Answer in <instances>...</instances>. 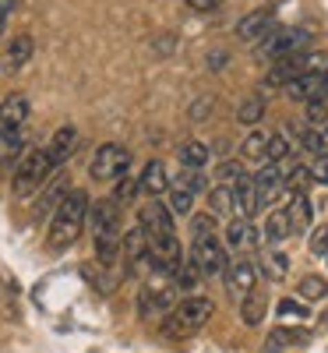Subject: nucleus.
<instances>
[{"instance_id":"obj_6","label":"nucleus","mask_w":328,"mask_h":353,"mask_svg":"<svg viewBox=\"0 0 328 353\" xmlns=\"http://www.w3.org/2000/svg\"><path fill=\"white\" fill-rule=\"evenodd\" d=\"M191 265L201 272V279H216V276H226V248L216 241V237H198L191 244Z\"/></svg>"},{"instance_id":"obj_5","label":"nucleus","mask_w":328,"mask_h":353,"mask_svg":"<svg viewBox=\"0 0 328 353\" xmlns=\"http://www.w3.org/2000/svg\"><path fill=\"white\" fill-rule=\"evenodd\" d=\"M127 170H131V152L124 149V145H116V141L99 145L96 156H92V166H88V173H92L96 181H106V184L127 176Z\"/></svg>"},{"instance_id":"obj_8","label":"nucleus","mask_w":328,"mask_h":353,"mask_svg":"<svg viewBox=\"0 0 328 353\" xmlns=\"http://www.w3.org/2000/svg\"><path fill=\"white\" fill-rule=\"evenodd\" d=\"M173 307H176V290H173V286H145V290L138 293V314H141L145 321L166 318Z\"/></svg>"},{"instance_id":"obj_12","label":"nucleus","mask_w":328,"mask_h":353,"mask_svg":"<svg viewBox=\"0 0 328 353\" xmlns=\"http://www.w3.org/2000/svg\"><path fill=\"white\" fill-rule=\"evenodd\" d=\"M138 223L145 226L148 241H152V237H163V233H173V212L166 209V205H163L159 198H152L148 205H141V212H138Z\"/></svg>"},{"instance_id":"obj_31","label":"nucleus","mask_w":328,"mask_h":353,"mask_svg":"<svg viewBox=\"0 0 328 353\" xmlns=\"http://www.w3.org/2000/svg\"><path fill=\"white\" fill-rule=\"evenodd\" d=\"M198 279H201V272L194 269L191 261H184L181 269L173 272V290H184V293H187V290H198Z\"/></svg>"},{"instance_id":"obj_9","label":"nucleus","mask_w":328,"mask_h":353,"mask_svg":"<svg viewBox=\"0 0 328 353\" xmlns=\"http://www.w3.org/2000/svg\"><path fill=\"white\" fill-rule=\"evenodd\" d=\"M276 25V11L272 8H254L247 11L240 21H236V36H240L244 43H261L268 32H272Z\"/></svg>"},{"instance_id":"obj_47","label":"nucleus","mask_w":328,"mask_h":353,"mask_svg":"<svg viewBox=\"0 0 328 353\" xmlns=\"http://www.w3.org/2000/svg\"><path fill=\"white\" fill-rule=\"evenodd\" d=\"M325 258H328V254H325Z\"/></svg>"},{"instance_id":"obj_39","label":"nucleus","mask_w":328,"mask_h":353,"mask_svg":"<svg viewBox=\"0 0 328 353\" xmlns=\"http://www.w3.org/2000/svg\"><path fill=\"white\" fill-rule=\"evenodd\" d=\"M212 230H216V216L208 212V216H194L191 219V233H194V241L198 237H212Z\"/></svg>"},{"instance_id":"obj_46","label":"nucleus","mask_w":328,"mask_h":353,"mask_svg":"<svg viewBox=\"0 0 328 353\" xmlns=\"http://www.w3.org/2000/svg\"><path fill=\"white\" fill-rule=\"evenodd\" d=\"M276 4H279V0H272V8H276Z\"/></svg>"},{"instance_id":"obj_44","label":"nucleus","mask_w":328,"mask_h":353,"mask_svg":"<svg viewBox=\"0 0 328 353\" xmlns=\"http://www.w3.org/2000/svg\"><path fill=\"white\" fill-rule=\"evenodd\" d=\"M223 61H226V53H223V50H219V53H208V68H212V71H219V68H226Z\"/></svg>"},{"instance_id":"obj_25","label":"nucleus","mask_w":328,"mask_h":353,"mask_svg":"<svg viewBox=\"0 0 328 353\" xmlns=\"http://www.w3.org/2000/svg\"><path fill=\"white\" fill-rule=\"evenodd\" d=\"M293 343H307V332H293V329H272L265 336V353H283Z\"/></svg>"},{"instance_id":"obj_3","label":"nucleus","mask_w":328,"mask_h":353,"mask_svg":"<svg viewBox=\"0 0 328 353\" xmlns=\"http://www.w3.org/2000/svg\"><path fill=\"white\" fill-rule=\"evenodd\" d=\"M216 314V304L208 297H198V293H191L187 301H181L166 318H163V332L170 339H187L194 332H201L208 325V318Z\"/></svg>"},{"instance_id":"obj_43","label":"nucleus","mask_w":328,"mask_h":353,"mask_svg":"<svg viewBox=\"0 0 328 353\" xmlns=\"http://www.w3.org/2000/svg\"><path fill=\"white\" fill-rule=\"evenodd\" d=\"M14 8H18V0H0V36H4V25H8Z\"/></svg>"},{"instance_id":"obj_20","label":"nucleus","mask_w":328,"mask_h":353,"mask_svg":"<svg viewBox=\"0 0 328 353\" xmlns=\"http://www.w3.org/2000/svg\"><path fill=\"white\" fill-rule=\"evenodd\" d=\"M293 233V226H289V212L286 209H279V212H272L265 219V226H261V241L265 244H272V248H279L286 237Z\"/></svg>"},{"instance_id":"obj_41","label":"nucleus","mask_w":328,"mask_h":353,"mask_svg":"<svg viewBox=\"0 0 328 353\" xmlns=\"http://www.w3.org/2000/svg\"><path fill=\"white\" fill-rule=\"evenodd\" d=\"M311 176H314L318 184H325V188H328V152L314 159V166H311Z\"/></svg>"},{"instance_id":"obj_33","label":"nucleus","mask_w":328,"mask_h":353,"mask_svg":"<svg viewBox=\"0 0 328 353\" xmlns=\"http://www.w3.org/2000/svg\"><path fill=\"white\" fill-rule=\"evenodd\" d=\"M141 191V184H138V176H121V181H116V201H121V205H127L134 194Z\"/></svg>"},{"instance_id":"obj_35","label":"nucleus","mask_w":328,"mask_h":353,"mask_svg":"<svg viewBox=\"0 0 328 353\" xmlns=\"http://www.w3.org/2000/svg\"><path fill=\"white\" fill-rule=\"evenodd\" d=\"M176 184H184V188L194 191V194L208 188V181H205V173H201V170H184L181 176H176Z\"/></svg>"},{"instance_id":"obj_38","label":"nucleus","mask_w":328,"mask_h":353,"mask_svg":"<svg viewBox=\"0 0 328 353\" xmlns=\"http://www.w3.org/2000/svg\"><path fill=\"white\" fill-rule=\"evenodd\" d=\"M276 311H279V318H307V307H304V301H293V297H283Z\"/></svg>"},{"instance_id":"obj_26","label":"nucleus","mask_w":328,"mask_h":353,"mask_svg":"<svg viewBox=\"0 0 328 353\" xmlns=\"http://www.w3.org/2000/svg\"><path fill=\"white\" fill-rule=\"evenodd\" d=\"M265 96L261 92H254V96H247L240 106H236V121H240V124H247V128H254L258 121H265Z\"/></svg>"},{"instance_id":"obj_23","label":"nucleus","mask_w":328,"mask_h":353,"mask_svg":"<svg viewBox=\"0 0 328 353\" xmlns=\"http://www.w3.org/2000/svg\"><path fill=\"white\" fill-rule=\"evenodd\" d=\"M32 50H36V43H32V36H14L11 39V46H8V68L11 71H18V68H25L28 61H32Z\"/></svg>"},{"instance_id":"obj_10","label":"nucleus","mask_w":328,"mask_h":353,"mask_svg":"<svg viewBox=\"0 0 328 353\" xmlns=\"http://www.w3.org/2000/svg\"><path fill=\"white\" fill-rule=\"evenodd\" d=\"M254 188H258V201L261 205H272L283 194V188H286V170L279 163H265L254 173Z\"/></svg>"},{"instance_id":"obj_21","label":"nucleus","mask_w":328,"mask_h":353,"mask_svg":"<svg viewBox=\"0 0 328 353\" xmlns=\"http://www.w3.org/2000/svg\"><path fill=\"white\" fill-rule=\"evenodd\" d=\"M265 307H268V301H265V293H261V290H251V293H244V301H240V321H244L247 329L261 325Z\"/></svg>"},{"instance_id":"obj_30","label":"nucleus","mask_w":328,"mask_h":353,"mask_svg":"<svg viewBox=\"0 0 328 353\" xmlns=\"http://www.w3.org/2000/svg\"><path fill=\"white\" fill-rule=\"evenodd\" d=\"M328 297V283L321 276H304L300 279V301H325Z\"/></svg>"},{"instance_id":"obj_4","label":"nucleus","mask_w":328,"mask_h":353,"mask_svg":"<svg viewBox=\"0 0 328 353\" xmlns=\"http://www.w3.org/2000/svg\"><path fill=\"white\" fill-rule=\"evenodd\" d=\"M53 159H50V152L46 149H28L21 159H18V166H14V176H11V191H14V198H28V194H36L50 176H53Z\"/></svg>"},{"instance_id":"obj_13","label":"nucleus","mask_w":328,"mask_h":353,"mask_svg":"<svg viewBox=\"0 0 328 353\" xmlns=\"http://www.w3.org/2000/svg\"><path fill=\"white\" fill-rule=\"evenodd\" d=\"M325 92H328V74H318V71H307V74L293 78L286 85V96L296 99V103H311V99H318Z\"/></svg>"},{"instance_id":"obj_36","label":"nucleus","mask_w":328,"mask_h":353,"mask_svg":"<svg viewBox=\"0 0 328 353\" xmlns=\"http://www.w3.org/2000/svg\"><path fill=\"white\" fill-rule=\"evenodd\" d=\"M216 176H219L223 184H236V181L244 176V163H233V159H226V163L216 170Z\"/></svg>"},{"instance_id":"obj_40","label":"nucleus","mask_w":328,"mask_h":353,"mask_svg":"<svg viewBox=\"0 0 328 353\" xmlns=\"http://www.w3.org/2000/svg\"><path fill=\"white\" fill-rule=\"evenodd\" d=\"M311 251H314V254H328V223L311 233Z\"/></svg>"},{"instance_id":"obj_42","label":"nucleus","mask_w":328,"mask_h":353,"mask_svg":"<svg viewBox=\"0 0 328 353\" xmlns=\"http://www.w3.org/2000/svg\"><path fill=\"white\" fill-rule=\"evenodd\" d=\"M226 4V0H187V8H194V11H216V8H223Z\"/></svg>"},{"instance_id":"obj_15","label":"nucleus","mask_w":328,"mask_h":353,"mask_svg":"<svg viewBox=\"0 0 328 353\" xmlns=\"http://www.w3.org/2000/svg\"><path fill=\"white\" fill-rule=\"evenodd\" d=\"M261 209V201H258V188H254V176L244 173L240 181L233 184V212L240 216V219H251L254 212Z\"/></svg>"},{"instance_id":"obj_1","label":"nucleus","mask_w":328,"mask_h":353,"mask_svg":"<svg viewBox=\"0 0 328 353\" xmlns=\"http://www.w3.org/2000/svg\"><path fill=\"white\" fill-rule=\"evenodd\" d=\"M88 223H92V237H96V258L103 269L116 265L121 258V241H124V219H121V201L116 198H99L88 209Z\"/></svg>"},{"instance_id":"obj_45","label":"nucleus","mask_w":328,"mask_h":353,"mask_svg":"<svg viewBox=\"0 0 328 353\" xmlns=\"http://www.w3.org/2000/svg\"><path fill=\"white\" fill-rule=\"evenodd\" d=\"M321 145H325V152H328V121L321 124Z\"/></svg>"},{"instance_id":"obj_19","label":"nucleus","mask_w":328,"mask_h":353,"mask_svg":"<svg viewBox=\"0 0 328 353\" xmlns=\"http://www.w3.org/2000/svg\"><path fill=\"white\" fill-rule=\"evenodd\" d=\"M286 212H289V226H293V233H304V230L311 226V216H314V201L307 198V191H293Z\"/></svg>"},{"instance_id":"obj_2","label":"nucleus","mask_w":328,"mask_h":353,"mask_svg":"<svg viewBox=\"0 0 328 353\" xmlns=\"http://www.w3.org/2000/svg\"><path fill=\"white\" fill-rule=\"evenodd\" d=\"M88 209H92V201L81 188L68 191L61 198V205L53 209V219H50V248L53 251H64L78 241V233L85 230V219H88Z\"/></svg>"},{"instance_id":"obj_34","label":"nucleus","mask_w":328,"mask_h":353,"mask_svg":"<svg viewBox=\"0 0 328 353\" xmlns=\"http://www.w3.org/2000/svg\"><path fill=\"white\" fill-rule=\"evenodd\" d=\"M265 272H268V279H283V276L289 272V258H286L283 251H276L272 258L265 261Z\"/></svg>"},{"instance_id":"obj_28","label":"nucleus","mask_w":328,"mask_h":353,"mask_svg":"<svg viewBox=\"0 0 328 353\" xmlns=\"http://www.w3.org/2000/svg\"><path fill=\"white\" fill-rule=\"evenodd\" d=\"M244 159H254V163H268V131H251L240 145Z\"/></svg>"},{"instance_id":"obj_14","label":"nucleus","mask_w":328,"mask_h":353,"mask_svg":"<svg viewBox=\"0 0 328 353\" xmlns=\"http://www.w3.org/2000/svg\"><path fill=\"white\" fill-rule=\"evenodd\" d=\"M254 283H258V265L251 261V258H233L229 265H226V286L233 290V293H251L254 290Z\"/></svg>"},{"instance_id":"obj_27","label":"nucleus","mask_w":328,"mask_h":353,"mask_svg":"<svg viewBox=\"0 0 328 353\" xmlns=\"http://www.w3.org/2000/svg\"><path fill=\"white\" fill-rule=\"evenodd\" d=\"M293 149H300V141H293L286 131H272V134H268V163H283Z\"/></svg>"},{"instance_id":"obj_24","label":"nucleus","mask_w":328,"mask_h":353,"mask_svg":"<svg viewBox=\"0 0 328 353\" xmlns=\"http://www.w3.org/2000/svg\"><path fill=\"white\" fill-rule=\"evenodd\" d=\"M166 209L173 216H194V191H187L184 184H176L170 188V198H166Z\"/></svg>"},{"instance_id":"obj_7","label":"nucleus","mask_w":328,"mask_h":353,"mask_svg":"<svg viewBox=\"0 0 328 353\" xmlns=\"http://www.w3.org/2000/svg\"><path fill=\"white\" fill-rule=\"evenodd\" d=\"M307 46H311V36L304 32V28H279V32H268L261 39L258 53L279 61V57H289V53H304Z\"/></svg>"},{"instance_id":"obj_37","label":"nucleus","mask_w":328,"mask_h":353,"mask_svg":"<svg viewBox=\"0 0 328 353\" xmlns=\"http://www.w3.org/2000/svg\"><path fill=\"white\" fill-rule=\"evenodd\" d=\"M300 145H304V152H311V156H325L321 131H311V128H304V131H300Z\"/></svg>"},{"instance_id":"obj_16","label":"nucleus","mask_w":328,"mask_h":353,"mask_svg":"<svg viewBox=\"0 0 328 353\" xmlns=\"http://www.w3.org/2000/svg\"><path fill=\"white\" fill-rule=\"evenodd\" d=\"M74 145H78V131H74L71 124L57 128V131H53V138L46 141V152H50L53 166H64V163L74 156Z\"/></svg>"},{"instance_id":"obj_11","label":"nucleus","mask_w":328,"mask_h":353,"mask_svg":"<svg viewBox=\"0 0 328 353\" xmlns=\"http://www.w3.org/2000/svg\"><path fill=\"white\" fill-rule=\"evenodd\" d=\"M28 96H21V92H14V96H8L4 103H0V134H21V128H25V121H28Z\"/></svg>"},{"instance_id":"obj_18","label":"nucleus","mask_w":328,"mask_h":353,"mask_svg":"<svg viewBox=\"0 0 328 353\" xmlns=\"http://www.w3.org/2000/svg\"><path fill=\"white\" fill-rule=\"evenodd\" d=\"M138 184H141V191H145V194L159 198V194H163V191L170 188L166 166H163L159 159H148V163H145V170H141V176H138Z\"/></svg>"},{"instance_id":"obj_17","label":"nucleus","mask_w":328,"mask_h":353,"mask_svg":"<svg viewBox=\"0 0 328 353\" xmlns=\"http://www.w3.org/2000/svg\"><path fill=\"white\" fill-rule=\"evenodd\" d=\"M258 241H261V233L254 230L251 219L236 216V219L226 226V244H229L233 251H251V248H258Z\"/></svg>"},{"instance_id":"obj_32","label":"nucleus","mask_w":328,"mask_h":353,"mask_svg":"<svg viewBox=\"0 0 328 353\" xmlns=\"http://www.w3.org/2000/svg\"><path fill=\"white\" fill-rule=\"evenodd\" d=\"M311 181H314V176H311V166H300V163H296L293 170H286V188H289V191H307Z\"/></svg>"},{"instance_id":"obj_22","label":"nucleus","mask_w":328,"mask_h":353,"mask_svg":"<svg viewBox=\"0 0 328 353\" xmlns=\"http://www.w3.org/2000/svg\"><path fill=\"white\" fill-rule=\"evenodd\" d=\"M176 156H181V166L184 170H201L208 159H212V149L201 141H184L181 149H176Z\"/></svg>"},{"instance_id":"obj_29","label":"nucleus","mask_w":328,"mask_h":353,"mask_svg":"<svg viewBox=\"0 0 328 353\" xmlns=\"http://www.w3.org/2000/svg\"><path fill=\"white\" fill-rule=\"evenodd\" d=\"M208 212H212L216 219H219V216H229V212H233V188L216 184L212 191H208Z\"/></svg>"}]
</instances>
